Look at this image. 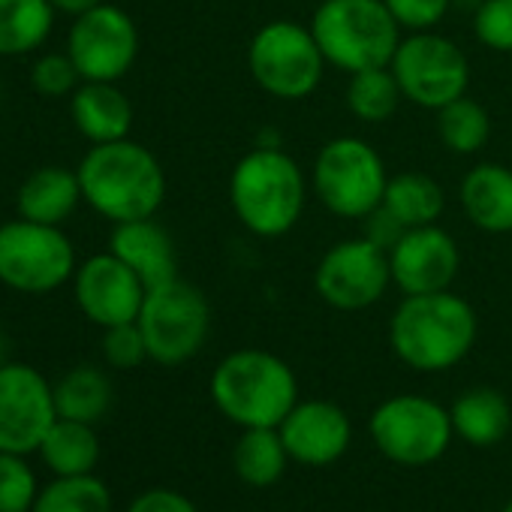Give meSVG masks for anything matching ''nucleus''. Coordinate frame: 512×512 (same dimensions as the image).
Here are the masks:
<instances>
[{
    "label": "nucleus",
    "instance_id": "nucleus-1",
    "mask_svg": "<svg viewBox=\"0 0 512 512\" xmlns=\"http://www.w3.org/2000/svg\"><path fill=\"white\" fill-rule=\"evenodd\" d=\"M76 172L82 199L115 223L154 217L166 196V175L157 157L130 139L94 145Z\"/></svg>",
    "mask_w": 512,
    "mask_h": 512
},
{
    "label": "nucleus",
    "instance_id": "nucleus-2",
    "mask_svg": "<svg viewBox=\"0 0 512 512\" xmlns=\"http://www.w3.org/2000/svg\"><path fill=\"white\" fill-rule=\"evenodd\" d=\"M389 341L410 368L446 371L470 353L476 341V314L464 299L446 290L407 296L389 323Z\"/></svg>",
    "mask_w": 512,
    "mask_h": 512
},
{
    "label": "nucleus",
    "instance_id": "nucleus-3",
    "mask_svg": "<svg viewBox=\"0 0 512 512\" xmlns=\"http://www.w3.org/2000/svg\"><path fill=\"white\" fill-rule=\"evenodd\" d=\"M299 386L287 362L263 350L226 356L211 377L217 410L241 428H278L299 404Z\"/></svg>",
    "mask_w": 512,
    "mask_h": 512
},
{
    "label": "nucleus",
    "instance_id": "nucleus-4",
    "mask_svg": "<svg viewBox=\"0 0 512 512\" xmlns=\"http://www.w3.org/2000/svg\"><path fill=\"white\" fill-rule=\"evenodd\" d=\"M229 196L238 220L263 238L284 235L302 214L305 178L293 157L278 148L244 154L232 172Z\"/></svg>",
    "mask_w": 512,
    "mask_h": 512
},
{
    "label": "nucleus",
    "instance_id": "nucleus-5",
    "mask_svg": "<svg viewBox=\"0 0 512 512\" xmlns=\"http://www.w3.org/2000/svg\"><path fill=\"white\" fill-rule=\"evenodd\" d=\"M311 34L323 58L347 73L389 67L398 52V22L383 0H323Z\"/></svg>",
    "mask_w": 512,
    "mask_h": 512
},
{
    "label": "nucleus",
    "instance_id": "nucleus-6",
    "mask_svg": "<svg viewBox=\"0 0 512 512\" xmlns=\"http://www.w3.org/2000/svg\"><path fill=\"white\" fill-rule=\"evenodd\" d=\"M76 253L61 226L28 217L0 223V281L16 293L46 296L76 275Z\"/></svg>",
    "mask_w": 512,
    "mask_h": 512
},
{
    "label": "nucleus",
    "instance_id": "nucleus-7",
    "mask_svg": "<svg viewBox=\"0 0 512 512\" xmlns=\"http://www.w3.org/2000/svg\"><path fill=\"white\" fill-rule=\"evenodd\" d=\"M136 323L145 335L148 359L160 365H181L202 350L211 326V308L193 284L175 278L145 293Z\"/></svg>",
    "mask_w": 512,
    "mask_h": 512
},
{
    "label": "nucleus",
    "instance_id": "nucleus-8",
    "mask_svg": "<svg viewBox=\"0 0 512 512\" xmlns=\"http://www.w3.org/2000/svg\"><path fill=\"white\" fill-rule=\"evenodd\" d=\"M323 52L314 34L296 22H272L253 37L247 64L263 91L281 100L308 97L323 79Z\"/></svg>",
    "mask_w": 512,
    "mask_h": 512
},
{
    "label": "nucleus",
    "instance_id": "nucleus-9",
    "mask_svg": "<svg viewBox=\"0 0 512 512\" xmlns=\"http://www.w3.org/2000/svg\"><path fill=\"white\" fill-rule=\"evenodd\" d=\"M314 184L329 211L338 217H368L383 205L389 175L380 154L353 136L332 139L314 166Z\"/></svg>",
    "mask_w": 512,
    "mask_h": 512
},
{
    "label": "nucleus",
    "instance_id": "nucleus-10",
    "mask_svg": "<svg viewBox=\"0 0 512 512\" xmlns=\"http://www.w3.org/2000/svg\"><path fill=\"white\" fill-rule=\"evenodd\" d=\"M452 419L437 401L422 395H398L383 401L371 416V437L377 449L407 467L437 461L452 440Z\"/></svg>",
    "mask_w": 512,
    "mask_h": 512
},
{
    "label": "nucleus",
    "instance_id": "nucleus-11",
    "mask_svg": "<svg viewBox=\"0 0 512 512\" xmlns=\"http://www.w3.org/2000/svg\"><path fill=\"white\" fill-rule=\"evenodd\" d=\"M389 67L401 85V94L425 109H443L446 103L464 97L467 61L446 37L425 31L413 34L410 40L398 43Z\"/></svg>",
    "mask_w": 512,
    "mask_h": 512
},
{
    "label": "nucleus",
    "instance_id": "nucleus-12",
    "mask_svg": "<svg viewBox=\"0 0 512 512\" xmlns=\"http://www.w3.org/2000/svg\"><path fill=\"white\" fill-rule=\"evenodd\" d=\"M55 422V389L37 368L25 362L0 368V452H37Z\"/></svg>",
    "mask_w": 512,
    "mask_h": 512
},
{
    "label": "nucleus",
    "instance_id": "nucleus-13",
    "mask_svg": "<svg viewBox=\"0 0 512 512\" xmlns=\"http://www.w3.org/2000/svg\"><path fill=\"white\" fill-rule=\"evenodd\" d=\"M67 55L82 82H118L139 55V31L124 10L100 4L76 16L67 37Z\"/></svg>",
    "mask_w": 512,
    "mask_h": 512
},
{
    "label": "nucleus",
    "instance_id": "nucleus-14",
    "mask_svg": "<svg viewBox=\"0 0 512 512\" xmlns=\"http://www.w3.org/2000/svg\"><path fill=\"white\" fill-rule=\"evenodd\" d=\"M317 293L338 311H362L374 305L389 281V253L368 238L335 244L317 269Z\"/></svg>",
    "mask_w": 512,
    "mask_h": 512
},
{
    "label": "nucleus",
    "instance_id": "nucleus-15",
    "mask_svg": "<svg viewBox=\"0 0 512 512\" xmlns=\"http://www.w3.org/2000/svg\"><path fill=\"white\" fill-rule=\"evenodd\" d=\"M73 290L79 311L103 329L136 323L148 293L142 278L124 260H118L112 250L91 256L76 269Z\"/></svg>",
    "mask_w": 512,
    "mask_h": 512
},
{
    "label": "nucleus",
    "instance_id": "nucleus-16",
    "mask_svg": "<svg viewBox=\"0 0 512 512\" xmlns=\"http://www.w3.org/2000/svg\"><path fill=\"white\" fill-rule=\"evenodd\" d=\"M458 244L440 226H416L401 235V241L389 250L392 281L407 293H440L458 275Z\"/></svg>",
    "mask_w": 512,
    "mask_h": 512
},
{
    "label": "nucleus",
    "instance_id": "nucleus-17",
    "mask_svg": "<svg viewBox=\"0 0 512 512\" xmlns=\"http://www.w3.org/2000/svg\"><path fill=\"white\" fill-rule=\"evenodd\" d=\"M281 440L293 461L326 467L338 461L353 437L347 413L332 401H302L278 425Z\"/></svg>",
    "mask_w": 512,
    "mask_h": 512
},
{
    "label": "nucleus",
    "instance_id": "nucleus-18",
    "mask_svg": "<svg viewBox=\"0 0 512 512\" xmlns=\"http://www.w3.org/2000/svg\"><path fill=\"white\" fill-rule=\"evenodd\" d=\"M109 250L142 278V284L148 290L163 287V284L178 278L175 275V247H172V238L151 217L115 223L112 238H109Z\"/></svg>",
    "mask_w": 512,
    "mask_h": 512
},
{
    "label": "nucleus",
    "instance_id": "nucleus-19",
    "mask_svg": "<svg viewBox=\"0 0 512 512\" xmlns=\"http://www.w3.org/2000/svg\"><path fill=\"white\" fill-rule=\"evenodd\" d=\"M70 115L91 145L127 139L133 124V106L115 82H82L73 91Z\"/></svg>",
    "mask_w": 512,
    "mask_h": 512
},
{
    "label": "nucleus",
    "instance_id": "nucleus-20",
    "mask_svg": "<svg viewBox=\"0 0 512 512\" xmlns=\"http://www.w3.org/2000/svg\"><path fill=\"white\" fill-rule=\"evenodd\" d=\"M79 172L64 166H43L31 172L19 187V214L37 223L61 226L79 205Z\"/></svg>",
    "mask_w": 512,
    "mask_h": 512
},
{
    "label": "nucleus",
    "instance_id": "nucleus-21",
    "mask_svg": "<svg viewBox=\"0 0 512 512\" xmlns=\"http://www.w3.org/2000/svg\"><path fill=\"white\" fill-rule=\"evenodd\" d=\"M461 205L485 232L512 229V172L497 163H482L461 181Z\"/></svg>",
    "mask_w": 512,
    "mask_h": 512
},
{
    "label": "nucleus",
    "instance_id": "nucleus-22",
    "mask_svg": "<svg viewBox=\"0 0 512 512\" xmlns=\"http://www.w3.org/2000/svg\"><path fill=\"white\" fill-rule=\"evenodd\" d=\"M449 419H452V431L470 446H494L506 437L512 425L506 398L497 389H485V386L455 398Z\"/></svg>",
    "mask_w": 512,
    "mask_h": 512
},
{
    "label": "nucleus",
    "instance_id": "nucleus-23",
    "mask_svg": "<svg viewBox=\"0 0 512 512\" xmlns=\"http://www.w3.org/2000/svg\"><path fill=\"white\" fill-rule=\"evenodd\" d=\"M55 25L49 0H0V58L37 52Z\"/></svg>",
    "mask_w": 512,
    "mask_h": 512
},
{
    "label": "nucleus",
    "instance_id": "nucleus-24",
    "mask_svg": "<svg viewBox=\"0 0 512 512\" xmlns=\"http://www.w3.org/2000/svg\"><path fill=\"white\" fill-rule=\"evenodd\" d=\"M40 455L58 476H85L100 461V440L88 422L58 416L40 446Z\"/></svg>",
    "mask_w": 512,
    "mask_h": 512
},
{
    "label": "nucleus",
    "instance_id": "nucleus-25",
    "mask_svg": "<svg viewBox=\"0 0 512 512\" xmlns=\"http://www.w3.org/2000/svg\"><path fill=\"white\" fill-rule=\"evenodd\" d=\"M287 461H290V452L278 428H244L232 452L238 479L256 488L275 485L284 476Z\"/></svg>",
    "mask_w": 512,
    "mask_h": 512
},
{
    "label": "nucleus",
    "instance_id": "nucleus-26",
    "mask_svg": "<svg viewBox=\"0 0 512 512\" xmlns=\"http://www.w3.org/2000/svg\"><path fill=\"white\" fill-rule=\"evenodd\" d=\"M55 407L61 419L94 425L112 407V383L100 368L79 365L67 371L55 386Z\"/></svg>",
    "mask_w": 512,
    "mask_h": 512
},
{
    "label": "nucleus",
    "instance_id": "nucleus-27",
    "mask_svg": "<svg viewBox=\"0 0 512 512\" xmlns=\"http://www.w3.org/2000/svg\"><path fill=\"white\" fill-rule=\"evenodd\" d=\"M383 208L407 229L428 226L443 211V190L425 172H398L386 184Z\"/></svg>",
    "mask_w": 512,
    "mask_h": 512
},
{
    "label": "nucleus",
    "instance_id": "nucleus-28",
    "mask_svg": "<svg viewBox=\"0 0 512 512\" xmlns=\"http://www.w3.org/2000/svg\"><path fill=\"white\" fill-rule=\"evenodd\" d=\"M31 512H112V494L103 479L85 476H58L46 485Z\"/></svg>",
    "mask_w": 512,
    "mask_h": 512
},
{
    "label": "nucleus",
    "instance_id": "nucleus-29",
    "mask_svg": "<svg viewBox=\"0 0 512 512\" xmlns=\"http://www.w3.org/2000/svg\"><path fill=\"white\" fill-rule=\"evenodd\" d=\"M401 97L404 94H401V85H398L392 67H371V70L353 73V82L347 88L350 112L371 124L386 121L398 109Z\"/></svg>",
    "mask_w": 512,
    "mask_h": 512
},
{
    "label": "nucleus",
    "instance_id": "nucleus-30",
    "mask_svg": "<svg viewBox=\"0 0 512 512\" xmlns=\"http://www.w3.org/2000/svg\"><path fill=\"white\" fill-rule=\"evenodd\" d=\"M437 130L440 139L449 151L455 154H473L485 145L488 139V115L476 100L458 97L437 109Z\"/></svg>",
    "mask_w": 512,
    "mask_h": 512
},
{
    "label": "nucleus",
    "instance_id": "nucleus-31",
    "mask_svg": "<svg viewBox=\"0 0 512 512\" xmlns=\"http://www.w3.org/2000/svg\"><path fill=\"white\" fill-rule=\"evenodd\" d=\"M37 500V476L25 455L0 452V512H31Z\"/></svg>",
    "mask_w": 512,
    "mask_h": 512
},
{
    "label": "nucleus",
    "instance_id": "nucleus-32",
    "mask_svg": "<svg viewBox=\"0 0 512 512\" xmlns=\"http://www.w3.org/2000/svg\"><path fill=\"white\" fill-rule=\"evenodd\" d=\"M79 79H82V76H79V70H76V64H73L70 55L52 52V55L37 58L34 67H31V85H34V91L43 94V97H64V94H73L76 85H79Z\"/></svg>",
    "mask_w": 512,
    "mask_h": 512
},
{
    "label": "nucleus",
    "instance_id": "nucleus-33",
    "mask_svg": "<svg viewBox=\"0 0 512 512\" xmlns=\"http://www.w3.org/2000/svg\"><path fill=\"white\" fill-rule=\"evenodd\" d=\"M103 356L112 368H136L148 359V344L139 323L109 326L103 335Z\"/></svg>",
    "mask_w": 512,
    "mask_h": 512
},
{
    "label": "nucleus",
    "instance_id": "nucleus-34",
    "mask_svg": "<svg viewBox=\"0 0 512 512\" xmlns=\"http://www.w3.org/2000/svg\"><path fill=\"white\" fill-rule=\"evenodd\" d=\"M476 37L488 49L512 52V0H482L476 10Z\"/></svg>",
    "mask_w": 512,
    "mask_h": 512
},
{
    "label": "nucleus",
    "instance_id": "nucleus-35",
    "mask_svg": "<svg viewBox=\"0 0 512 512\" xmlns=\"http://www.w3.org/2000/svg\"><path fill=\"white\" fill-rule=\"evenodd\" d=\"M383 4L389 7L398 25L413 31H428L449 10V0H383Z\"/></svg>",
    "mask_w": 512,
    "mask_h": 512
},
{
    "label": "nucleus",
    "instance_id": "nucleus-36",
    "mask_svg": "<svg viewBox=\"0 0 512 512\" xmlns=\"http://www.w3.org/2000/svg\"><path fill=\"white\" fill-rule=\"evenodd\" d=\"M127 512H199V509L172 488H151V491H142L130 503Z\"/></svg>",
    "mask_w": 512,
    "mask_h": 512
},
{
    "label": "nucleus",
    "instance_id": "nucleus-37",
    "mask_svg": "<svg viewBox=\"0 0 512 512\" xmlns=\"http://www.w3.org/2000/svg\"><path fill=\"white\" fill-rule=\"evenodd\" d=\"M362 220H365V226H368L365 238H368V241H374L377 247H383L386 253H389V250L401 241V235L407 232V226H404V223H398V220L383 208V205H380V208H374V211H371L368 217H362Z\"/></svg>",
    "mask_w": 512,
    "mask_h": 512
},
{
    "label": "nucleus",
    "instance_id": "nucleus-38",
    "mask_svg": "<svg viewBox=\"0 0 512 512\" xmlns=\"http://www.w3.org/2000/svg\"><path fill=\"white\" fill-rule=\"evenodd\" d=\"M49 4L55 7V13H67V16H82L94 7H100L103 0H49Z\"/></svg>",
    "mask_w": 512,
    "mask_h": 512
},
{
    "label": "nucleus",
    "instance_id": "nucleus-39",
    "mask_svg": "<svg viewBox=\"0 0 512 512\" xmlns=\"http://www.w3.org/2000/svg\"><path fill=\"white\" fill-rule=\"evenodd\" d=\"M7 365V341H4V335H0V368Z\"/></svg>",
    "mask_w": 512,
    "mask_h": 512
},
{
    "label": "nucleus",
    "instance_id": "nucleus-40",
    "mask_svg": "<svg viewBox=\"0 0 512 512\" xmlns=\"http://www.w3.org/2000/svg\"><path fill=\"white\" fill-rule=\"evenodd\" d=\"M503 512H512V500H509V503L503 506Z\"/></svg>",
    "mask_w": 512,
    "mask_h": 512
}]
</instances>
